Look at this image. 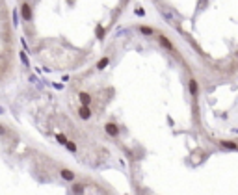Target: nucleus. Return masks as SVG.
Masks as SVG:
<instances>
[{"label": "nucleus", "instance_id": "obj_8", "mask_svg": "<svg viewBox=\"0 0 238 195\" xmlns=\"http://www.w3.org/2000/svg\"><path fill=\"white\" fill-rule=\"evenodd\" d=\"M106 65H108V58H102L99 61V65H97V69H102V67H106Z\"/></svg>", "mask_w": 238, "mask_h": 195}, {"label": "nucleus", "instance_id": "obj_5", "mask_svg": "<svg viewBox=\"0 0 238 195\" xmlns=\"http://www.w3.org/2000/svg\"><path fill=\"white\" fill-rule=\"evenodd\" d=\"M104 130H106L108 136H117V126H115L114 123H108V125L104 126Z\"/></svg>", "mask_w": 238, "mask_h": 195}, {"label": "nucleus", "instance_id": "obj_7", "mask_svg": "<svg viewBox=\"0 0 238 195\" xmlns=\"http://www.w3.org/2000/svg\"><path fill=\"white\" fill-rule=\"evenodd\" d=\"M221 147H225V149H238V147H236V143H231V141H223V143H221Z\"/></svg>", "mask_w": 238, "mask_h": 195}, {"label": "nucleus", "instance_id": "obj_10", "mask_svg": "<svg viewBox=\"0 0 238 195\" xmlns=\"http://www.w3.org/2000/svg\"><path fill=\"white\" fill-rule=\"evenodd\" d=\"M139 30H142L143 34H147V36H151V34H153V30H151V28H139Z\"/></svg>", "mask_w": 238, "mask_h": 195}, {"label": "nucleus", "instance_id": "obj_6", "mask_svg": "<svg viewBox=\"0 0 238 195\" xmlns=\"http://www.w3.org/2000/svg\"><path fill=\"white\" fill-rule=\"evenodd\" d=\"M160 45H162V47H166V48H169V50H173V45L169 43V39H168V37H164V36L160 37Z\"/></svg>", "mask_w": 238, "mask_h": 195}, {"label": "nucleus", "instance_id": "obj_9", "mask_svg": "<svg viewBox=\"0 0 238 195\" xmlns=\"http://www.w3.org/2000/svg\"><path fill=\"white\" fill-rule=\"evenodd\" d=\"M190 89H192V93H196V91H197V82H196V80H192V82H190Z\"/></svg>", "mask_w": 238, "mask_h": 195}, {"label": "nucleus", "instance_id": "obj_3", "mask_svg": "<svg viewBox=\"0 0 238 195\" xmlns=\"http://www.w3.org/2000/svg\"><path fill=\"white\" fill-rule=\"evenodd\" d=\"M78 115H80L82 119H89V117H91V110H89L88 106H80V108H78Z\"/></svg>", "mask_w": 238, "mask_h": 195}, {"label": "nucleus", "instance_id": "obj_2", "mask_svg": "<svg viewBox=\"0 0 238 195\" xmlns=\"http://www.w3.org/2000/svg\"><path fill=\"white\" fill-rule=\"evenodd\" d=\"M60 177H61L63 180H69V182H73L74 178H77V175H74L71 169H61V171H60Z\"/></svg>", "mask_w": 238, "mask_h": 195}, {"label": "nucleus", "instance_id": "obj_1", "mask_svg": "<svg viewBox=\"0 0 238 195\" xmlns=\"http://www.w3.org/2000/svg\"><path fill=\"white\" fill-rule=\"evenodd\" d=\"M17 39L15 23L9 0H0V82L9 78L15 71Z\"/></svg>", "mask_w": 238, "mask_h": 195}, {"label": "nucleus", "instance_id": "obj_4", "mask_svg": "<svg viewBox=\"0 0 238 195\" xmlns=\"http://www.w3.org/2000/svg\"><path fill=\"white\" fill-rule=\"evenodd\" d=\"M78 99H80L82 106H88V108H89V104H91V97H89L88 93H84V91H82V93L78 95Z\"/></svg>", "mask_w": 238, "mask_h": 195}]
</instances>
